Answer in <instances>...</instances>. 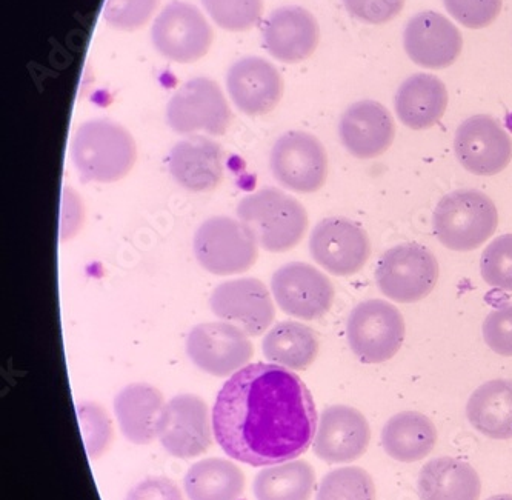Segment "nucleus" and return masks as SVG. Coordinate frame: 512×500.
Masks as SVG:
<instances>
[{"mask_svg":"<svg viewBox=\"0 0 512 500\" xmlns=\"http://www.w3.org/2000/svg\"><path fill=\"white\" fill-rule=\"evenodd\" d=\"M405 319L386 300L368 299L346 319V340L363 364H383L393 359L405 340Z\"/></svg>","mask_w":512,"mask_h":500,"instance_id":"6","label":"nucleus"},{"mask_svg":"<svg viewBox=\"0 0 512 500\" xmlns=\"http://www.w3.org/2000/svg\"><path fill=\"white\" fill-rule=\"evenodd\" d=\"M193 248L203 270L234 276L254 267L260 247L253 230L239 217L214 216L197 228Z\"/></svg>","mask_w":512,"mask_h":500,"instance_id":"5","label":"nucleus"},{"mask_svg":"<svg viewBox=\"0 0 512 500\" xmlns=\"http://www.w3.org/2000/svg\"><path fill=\"white\" fill-rule=\"evenodd\" d=\"M340 142L357 159H376L391 148L396 137L393 116L376 100H360L340 117Z\"/></svg>","mask_w":512,"mask_h":500,"instance_id":"19","label":"nucleus"},{"mask_svg":"<svg viewBox=\"0 0 512 500\" xmlns=\"http://www.w3.org/2000/svg\"><path fill=\"white\" fill-rule=\"evenodd\" d=\"M483 339L489 350L503 357H512V305H503L486 316Z\"/></svg>","mask_w":512,"mask_h":500,"instance_id":"37","label":"nucleus"},{"mask_svg":"<svg viewBox=\"0 0 512 500\" xmlns=\"http://www.w3.org/2000/svg\"><path fill=\"white\" fill-rule=\"evenodd\" d=\"M437 257L419 244H402L382 254L376 268L380 293L399 304H416L436 288Z\"/></svg>","mask_w":512,"mask_h":500,"instance_id":"7","label":"nucleus"},{"mask_svg":"<svg viewBox=\"0 0 512 500\" xmlns=\"http://www.w3.org/2000/svg\"><path fill=\"white\" fill-rule=\"evenodd\" d=\"M310 253L314 262L328 273L340 277L353 276L370 260L371 240L354 220L326 217L311 233Z\"/></svg>","mask_w":512,"mask_h":500,"instance_id":"13","label":"nucleus"},{"mask_svg":"<svg viewBox=\"0 0 512 500\" xmlns=\"http://www.w3.org/2000/svg\"><path fill=\"white\" fill-rule=\"evenodd\" d=\"M76 410L88 457L91 460L99 459L113 442V422L104 407L90 400L79 402Z\"/></svg>","mask_w":512,"mask_h":500,"instance_id":"32","label":"nucleus"},{"mask_svg":"<svg viewBox=\"0 0 512 500\" xmlns=\"http://www.w3.org/2000/svg\"><path fill=\"white\" fill-rule=\"evenodd\" d=\"M370 440V424L359 410L333 405L320 414L314 453L326 464H348L366 453Z\"/></svg>","mask_w":512,"mask_h":500,"instance_id":"17","label":"nucleus"},{"mask_svg":"<svg viewBox=\"0 0 512 500\" xmlns=\"http://www.w3.org/2000/svg\"><path fill=\"white\" fill-rule=\"evenodd\" d=\"M417 490L420 500H479L482 482L468 462L439 457L420 470Z\"/></svg>","mask_w":512,"mask_h":500,"instance_id":"25","label":"nucleus"},{"mask_svg":"<svg viewBox=\"0 0 512 500\" xmlns=\"http://www.w3.org/2000/svg\"><path fill=\"white\" fill-rule=\"evenodd\" d=\"M214 316L242 328L250 337L262 336L276 317L273 293L253 277L227 280L210 296Z\"/></svg>","mask_w":512,"mask_h":500,"instance_id":"16","label":"nucleus"},{"mask_svg":"<svg viewBox=\"0 0 512 500\" xmlns=\"http://www.w3.org/2000/svg\"><path fill=\"white\" fill-rule=\"evenodd\" d=\"M84 224V200L76 193L74 188L65 187L62 190V199H60V240L67 242V240L73 239L82 231Z\"/></svg>","mask_w":512,"mask_h":500,"instance_id":"39","label":"nucleus"},{"mask_svg":"<svg viewBox=\"0 0 512 500\" xmlns=\"http://www.w3.org/2000/svg\"><path fill=\"white\" fill-rule=\"evenodd\" d=\"M202 4L220 28L233 33L250 30L262 17V0H202Z\"/></svg>","mask_w":512,"mask_h":500,"instance_id":"33","label":"nucleus"},{"mask_svg":"<svg viewBox=\"0 0 512 500\" xmlns=\"http://www.w3.org/2000/svg\"><path fill=\"white\" fill-rule=\"evenodd\" d=\"M263 47L274 59L297 64L313 56L320 40L316 17L302 7H282L266 17Z\"/></svg>","mask_w":512,"mask_h":500,"instance_id":"21","label":"nucleus"},{"mask_svg":"<svg viewBox=\"0 0 512 500\" xmlns=\"http://www.w3.org/2000/svg\"><path fill=\"white\" fill-rule=\"evenodd\" d=\"M316 485V473L303 460L263 468L254 479L257 500H310Z\"/></svg>","mask_w":512,"mask_h":500,"instance_id":"30","label":"nucleus"},{"mask_svg":"<svg viewBox=\"0 0 512 500\" xmlns=\"http://www.w3.org/2000/svg\"><path fill=\"white\" fill-rule=\"evenodd\" d=\"M480 271L489 287L512 293V234H503L486 247Z\"/></svg>","mask_w":512,"mask_h":500,"instance_id":"34","label":"nucleus"},{"mask_svg":"<svg viewBox=\"0 0 512 500\" xmlns=\"http://www.w3.org/2000/svg\"><path fill=\"white\" fill-rule=\"evenodd\" d=\"M157 7L159 0H107L104 19L116 30H139L153 17Z\"/></svg>","mask_w":512,"mask_h":500,"instance_id":"35","label":"nucleus"},{"mask_svg":"<svg viewBox=\"0 0 512 500\" xmlns=\"http://www.w3.org/2000/svg\"><path fill=\"white\" fill-rule=\"evenodd\" d=\"M71 159L84 182L113 184L133 170L136 140L124 125L114 120H88L74 133Z\"/></svg>","mask_w":512,"mask_h":500,"instance_id":"2","label":"nucleus"},{"mask_svg":"<svg viewBox=\"0 0 512 500\" xmlns=\"http://www.w3.org/2000/svg\"><path fill=\"white\" fill-rule=\"evenodd\" d=\"M208 20L194 5L174 0L160 11L151 28V42L163 57L191 64L202 59L213 44Z\"/></svg>","mask_w":512,"mask_h":500,"instance_id":"10","label":"nucleus"},{"mask_svg":"<svg viewBox=\"0 0 512 500\" xmlns=\"http://www.w3.org/2000/svg\"><path fill=\"white\" fill-rule=\"evenodd\" d=\"M185 348L197 368L216 377L233 376L250 365L254 354L250 336L225 320L196 325Z\"/></svg>","mask_w":512,"mask_h":500,"instance_id":"12","label":"nucleus"},{"mask_svg":"<svg viewBox=\"0 0 512 500\" xmlns=\"http://www.w3.org/2000/svg\"><path fill=\"white\" fill-rule=\"evenodd\" d=\"M499 227V211L491 197L479 190H456L442 197L433 228L443 247L459 253L477 250Z\"/></svg>","mask_w":512,"mask_h":500,"instance_id":"4","label":"nucleus"},{"mask_svg":"<svg viewBox=\"0 0 512 500\" xmlns=\"http://www.w3.org/2000/svg\"><path fill=\"white\" fill-rule=\"evenodd\" d=\"M466 416L483 436L512 439V380L494 379L480 385L469 397Z\"/></svg>","mask_w":512,"mask_h":500,"instance_id":"26","label":"nucleus"},{"mask_svg":"<svg viewBox=\"0 0 512 500\" xmlns=\"http://www.w3.org/2000/svg\"><path fill=\"white\" fill-rule=\"evenodd\" d=\"M167 402L150 384L127 385L114 397V414L120 431L131 444L148 445L157 439L159 420Z\"/></svg>","mask_w":512,"mask_h":500,"instance_id":"23","label":"nucleus"},{"mask_svg":"<svg viewBox=\"0 0 512 500\" xmlns=\"http://www.w3.org/2000/svg\"><path fill=\"white\" fill-rule=\"evenodd\" d=\"M213 436V413L196 394H179L163 408L157 439L171 456L191 459L207 453Z\"/></svg>","mask_w":512,"mask_h":500,"instance_id":"11","label":"nucleus"},{"mask_svg":"<svg viewBox=\"0 0 512 500\" xmlns=\"http://www.w3.org/2000/svg\"><path fill=\"white\" fill-rule=\"evenodd\" d=\"M168 170L180 187L208 193L219 187L225 174V153L216 140L191 136L171 148Z\"/></svg>","mask_w":512,"mask_h":500,"instance_id":"22","label":"nucleus"},{"mask_svg":"<svg viewBox=\"0 0 512 500\" xmlns=\"http://www.w3.org/2000/svg\"><path fill=\"white\" fill-rule=\"evenodd\" d=\"M233 113L219 85L208 77L188 80L171 97L167 122L177 134L203 133L223 136L230 128Z\"/></svg>","mask_w":512,"mask_h":500,"instance_id":"8","label":"nucleus"},{"mask_svg":"<svg viewBox=\"0 0 512 500\" xmlns=\"http://www.w3.org/2000/svg\"><path fill=\"white\" fill-rule=\"evenodd\" d=\"M183 487L190 500H239L245 490V476L231 460L211 457L191 465Z\"/></svg>","mask_w":512,"mask_h":500,"instance_id":"29","label":"nucleus"},{"mask_svg":"<svg viewBox=\"0 0 512 500\" xmlns=\"http://www.w3.org/2000/svg\"><path fill=\"white\" fill-rule=\"evenodd\" d=\"M373 477L360 467H343L323 477L316 500H376Z\"/></svg>","mask_w":512,"mask_h":500,"instance_id":"31","label":"nucleus"},{"mask_svg":"<svg viewBox=\"0 0 512 500\" xmlns=\"http://www.w3.org/2000/svg\"><path fill=\"white\" fill-rule=\"evenodd\" d=\"M236 214L253 230L259 247L270 253H285L297 247L310 222L296 197L273 187L243 197Z\"/></svg>","mask_w":512,"mask_h":500,"instance_id":"3","label":"nucleus"},{"mask_svg":"<svg viewBox=\"0 0 512 500\" xmlns=\"http://www.w3.org/2000/svg\"><path fill=\"white\" fill-rule=\"evenodd\" d=\"M227 90L233 104L247 116H263L279 105L283 79L277 68L262 57H243L231 65Z\"/></svg>","mask_w":512,"mask_h":500,"instance_id":"20","label":"nucleus"},{"mask_svg":"<svg viewBox=\"0 0 512 500\" xmlns=\"http://www.w3.org/2000/svg\"><path fill=\"white\" fill-rule=\"evenodd\" d=\"M448 100V90L439 77L417 73L400 85L394 108L405 127L422 131L439 124L448 108Z\"/></svg>","mask_w":512,"mask_h":500,"instance_id":"24","label":"nucleus"},{"mask_svg":"<svg viewBox=\"0 0 512 500\" xmlns=\"http://www.w3.org/2000/svg\"><path fill=\"white\" fill-rule=\"evenodd\" d=\"M454 151L462 167L476 176H496L512 160V137L486 114L468 117L457 128Z\"/></svg>","mask_w":512,"mask_h":500,"instance_id":"15","label":"nucleus"},{"mask_svg":"<svg viewBox=\"0 0 512 500\" xmlns=\"http://www.w3.org/2000/svg\"><path fill=\"white\" fill-rule=\"evenodd\" d=\"M406 0H343L351 17L363 24L383 25L402 13Z\"/></svg>","mask_w":512,"mask_h":500,"instance_id":"38","label":"nucleus"},{"mask_svg":"<svg viewBox=\"0 0 512 500\" xmlns=\"http://www.w3.org/2000/svg\"><path fill=\"white\" fill-rule=\"evenodd\" d=\"M125 500H185L179 485L168 477H148L131 488Z\"/></svg>","mask_w":512,"mask_h":500,"instance_id":"40","label":"nucleus"},{"mask_svg":"<svg viewBox=\"0 0 512 500\" xmlns=\"http://www.w3.org/2000/svg\"><path fill=\"white\" fill-rule=\"evenodd\" d=\"M263 356L288 370L302 371L311 367L319 354V339L310 327L285 320L274 325L262 342Z\"/></svg>","mask_w":512,"mask_h":500,"instance_id":"28","label":"nucleus"},{"mask_svg":"<svg viewBox=\"0 0 512 500\" xmlns=\"http://www.w3.org/2000/svg\"><path fill=\"white\" fill-rule=\"evenodd\" d=\"M271 293L283 313L300 320L325 316L336 297L330 277L305 262L280 267L271 277Z\"/></svg>","mask_w":512,"mask_h":500,"instance_id":"14","label":"nucleus"},{"mask_svg":"<svg viewBox=\"0 0 512 500\" xmlns=\"http://www.w3.org/2000/svg\"><path fill=\"white\" fill-rule=\"evenodd\" d=\"M437 444L433 420L417 411H402L386 422L382 430V447L389 457L403 464L425 459Z\"/></svg>","mask_w":512,"mask_h":500,"instance_id":"27","label":"nucleus"},{"mask_svg":"<svg viewBox=\"0 0 512 500\" xmlns=\"http://www.w3.org/2000/svg\"><path fill=\"white\" fill-rule=\"evenodd\" d=\"M317 422L310 390L297 374L276 364H250L234 373L213 408L217 444L251 467L302 456L314 442Z\"/></svg>","mask_w":512,"mask_h":500,"instance_id":"1","label":"nucleus"},{"mask_svg":"<svg viewBox=\"0 0 512 500\" xmlns=\"http://www.w3.org/2000/svg\"><path fill=\"white\" fill-rule=\"evenodd\" d=\"M270 168L274 179L286 190L316 193L328 177V154L314 134L286 131L271 148Z\"/></svg>","mask_w":512,"mask_h":500,"instance_id":"9","label":"nucleus"},{"mask_svg":"<svg viewBox=\"0 0 512 500\" xmlns=\"http://www.w3.org/2000/svg\"><path fill=\"white\" fill-rule=\"evenodd\" d=\"M443 4L463 27L482 30L499 17L503 0H443Z\"/></svg>","mask_w":512,"mask_h":500,"instance_id":"36","label":"nucleus"},{"mask_svg":"<svg viewBox=\"0 0 512 500\" xmlns=\"http://www.w3.org/2000/svg\"><path fill=\"white\" fill-rule=\"evenodd\" d=\"M486 500H512L511 494H500V496L489 497Z\"/></svg>","mask_w":512,"mask_h":500,"instance_id":"41","label":"nucleus"},{"mask_svg":"<svg viewBox=\"0 0 512 500\" xmlns=\"http://www.w3.org/2000/svg\"><path fill=\"white\" fill-rule=\"evenodd\" d=\"M403 45L414 64L428 70H443L459 59L463 39L456 25L443 14L423 11L406 25Z\"/></svg>","mask_w":512,"mask_h":500,"instance_id":"18","label":"nucleus"}]
</instances>
